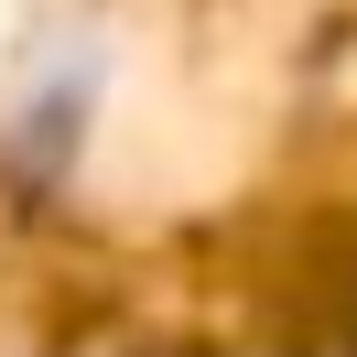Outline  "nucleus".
<instances>
[{
  "mask_svg": "<svg viewBox=\"0 0 357 357\" xmlns=\"http://www.w3.org/2000/svg\"><path fill=\"white\" fill-rule=\"evenodd\" d=\"M98 98H109L98 44L76 22H54L44 44L11 66V98H0V184H11V195H54V184L87 162V141H98Z\"/></svg>",
  "mask_w": 357,
  "mask_h": 357,
  "instance_id": "obj_1",
  "label": "nucleus"
},
{
  "mask_svg": "<svg viewBox=\"0 0 357 357\" xmlns=\"http://www.w3.org/2000/svg\"><path fill=\"white\" fill-rule=\"evenodd\" d=\"M347 357H357V282H347Z\"/></svg>",
  "mask_w": 357,
  "mask_h": 357,
  "instance_id": "obj_2",
  "label": "nucleus"
}]
</instances>
